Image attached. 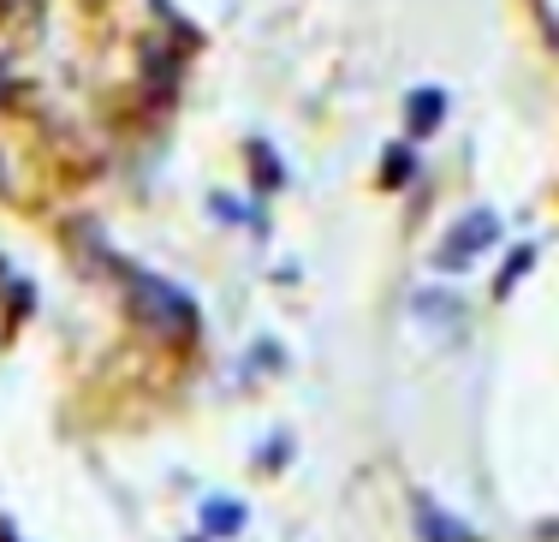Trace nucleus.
<instances>
[{"label": "nucleus", "mask_w": 559, "mask_h": 542, "mask_svg": "<svg viewBox=\"0 0 559 542\" xmlns=\"http://www.w3.org/2000/svg\"><path fill=\"white\" fill-rule=\"evenodd\" d=\"M131 310H138L155 334H167V340H179V334H191V328H197L191 298L173 293L167 281H155V274H131Z\"/></svg>", "instance_id": "obj_1"}, {"label": "nucleus", "mask_w": 559, "mask_h": 542, "mask_svg": "<svg viewBox=\"0 0 559 542\" xmlns=\"http://www.w3.org/2000/svg\"><path fill=\"white\" fill-rule=\"evenodd\" d=\"M495 233H500V221L488 215V209H476V215H464L459 227H452V245L441 250V262H447V269H464V262H471L476 250H488V245H495Z\"/></svg>", "instance_id": "obj_2"}, {"label": "nucleus", "mask_w": 559, "mask_h": 542, "mask_svg": "<svg viewBox=\"0 0 559 542\" xmlns=\"http://www.w3.org/2000/svg\"><path fill=\"white\" fill-rule=\"evenodd\" d=\"M441 114H447V96H441V90H417V96L405 102L411 131H435V126H441Z\"/></svg>", "instance_id": "obj_3"}, {"label": "nucleus", "mask_w": 559, "mask_h": 542, "mask_svg": "<svg viewBox=\"0 0 559 542\" xmlns=\"http://www.w3.org/2000/svg\"><path fill=\"white\" fill-rule=\"evenodd\" d=\"M203 525H209V537H233L238 525H245V507H238V500H209Z\"/></svg>", "instance_id": "obj_4"}, {"label": "nucleus", "mask_w": 559, "mask_h": 542, "mask_svg": "<svg viewBox=\"0 0 559 542\" xmlns=\"http://www.w3.org/2000/svg\"><path fill=\"white\" fill-rule=\"evenodd\" d=\"M423 531H429L435 542H476L464 525H452V519H441V512H423Z\"/></svg>", "instance_id": "obj_5"}, {"label": "nucleus", "mask_w": 559, "mask_h": 542, "mask_svg": "<svg viewBox=\"0 0 559 542\" xmlns=\"http://www.w3.org/2000/svg\"><path fill=\"white\" fill-rule=\"evenodd\" d=\"M250 167H257V185H262V191H274V185H280V167H274V155L262 150V143H250Z\"/></svg>", "instance_id": "obj_6"}, {"label": "nucleus", "mask_w": 559, "mask_h": 542, "mask_svg": "<svg viewBox=\"0 0 559 542\" xmlns=\"http://www.w3.org/2000/svg\"><path fill=\"white\" fill-rule=\"evenodd\" d=\"M530 262H536V250H518V257L506 262V269H500V293H512V286H518V274H524Z\"/></svg>", "instance_id": "obj_7"}, {"label": "nucleus", "mask_w": 559, "mask_h": 542, "mask_svg": "<svg viewBox=\"0 0 559 542\" xmlns=\"http://www.w3.org/2000/svg\"><path fill=\"white\" fill-rule=\"evenodd\" d=\"M411 174V155H393V162H388V179L399 185V179H405Z\"/></svg>", "instance_id": "obj_8"}, {"label": "nucleus", "mask_w": 559, "mask_h": 542, "mask_svg": "<svg viewBox=\"0 0 559 542\" xmlns=\"http://www.w3.org/2000/svg\"><path fill=\"white\" fill-rule=\"evenodd\" d=\"M0 179H7V162H0Z\"/></svg>", "instance_id": "obj_9"}, {"label": "nucleus", "mask_w": 559, "mask_h": 542, "mask_svg": "<svg viewBox=\"0 0 559 542\" xmlns=\"http://www.w3.org/2000/svg\"><path fill=\"white\" fill-rule=\"evenodd\" d=\"M0 90H7V72H0Z\"/></svg>", "instance_id": "obj_10"}]
</instances>
